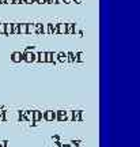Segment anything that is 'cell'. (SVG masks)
<instances>
[{
    "mask_svg": "<svg viewBox=\"0 0 140 147\" xmlns=\"http://www.w3.org/2000/svg\"><path fill=\"white\" fill-rule=\"evenodd\" d=\"M22 55H23V60L27 61V63H33V61L35 60V57H37V55L33 53L32 51H30V49H26V51L23 52Z\"/></svg>",
    "mask_w": 140,
    "mask_h": 147,
    "instance_id": "1",
    "label": "cell"
},
{
    "mask_svg": "<svg viewBox=\"0 0 140 147\" xmlns=\"http://www.w3.org/2000/svg\"><path fill=\"white\" fill-rule=\"evenodd\" d=\"M44 119L46 121H53V120H56V112H53V110H46L44 113Z\"/></svg>",
    "mask_w": 140,
    "mask_h": 147,
    "instance_id": "2",
    "label": "cell"
},
{
    "mask_svg": "<svg viewBox=\"0 0 140 147\" xmlns=\"http://www.w3.org/2000/svg\"><path fill=\"white\" fill-rule=\"evenodd\" d=\"M11 60H12L14 63H20V61L23 60V55H22L20 52H14V53L11 55Z\"/></svg>",
    "mask_w": 140,
    "mask_h": 147,
    "instance_id": "3",
    "label": "cell"
},
{
    "mask_svg": "<svg viewBox=\"0 0 140 147\" xmlns=\"http://www.w3.org/2000/svg\"><path fill=\"white\" fill-rule=\"evenodd\" d=\"M44 117V113L41 110H33V121L34 122H38L40 120H42Z\"/></svg>",
    "mask_w": 140,
    "mask_h": 147,
    "instance_id": "4",
    "label": "cell"
},
{
    "mask_svg": "<svg viewBox=\"0 0 140 147\" xmlns=\"http://www.w3.org/2000/svg\"><path fill=\"white\" fill-rule=\"evenodd\" d=\"M57 34H67V23H57Z\"/></svg>",
    "mask_w": 140,
    "mask_h": 147,
    "instance_id": "5",
    "label": "cell"
},
{
    "mask_svg": "<svg viewBox=\"0 0 140 147\" xmlns=\"http://www.w3.org/2000/svg\"><path fill=\"white\" fill-rule=\"evenodd\" d=\"M82 110H72V121H82Z\"/></svg>",
    "mask_w": 140,
    "mask_h": 147,
    "instance_id": "6",
    "label": "cell"
},
{
    "mask_svg": "<svg viewBox=\"0 0 140 147\" xmlns=\"http://www.w3.org/2000/svg\"><path fill=\"white\" fill-rule=\"evenodd\" d=\"M48 33L49 34H57V23H48Z\"/></svg>",
    "mask_w": 140,
    "mask_h": 147,
    "instance_id": "7",
    "label": "cell"
},
{
    "mask_svg": "<svg viewBox=\"0 0 140 147\" xmlns=\"http://www.w3.org/2000/svg\"><path fill=\"white\" fill-rule=\"evenodd\" d=\"M56 57H57V61L60 63H63V61H67V53H63V52H60V53H56Z\"/></svg>",
    "mask_w": 140,
    "mask_h": 147,
    "instance_id": "8",
    "label": "cell"
},
{
    "mask_svg": "<svg viewBox=\"0 0 140 147\" xmlns=\"http://www.w3.org/2000/svg\"><path fill=\"white\" fill-rule=\"evenodd\" d=\"M19 34H27V23H19Z\"/></svg>",
    "mask_w": 140,
    "mask_h": 147,
    "instance_id": "9",
    "label": "cell"
},
{
    "mask_svg": "<svg viewBox=\"0 0 140 147\" xmlns=\"http://www.w3.org/2000/svg\"><path fill=\"white\" fill-rule=\"evenodd\" d=\"M67 61H71V63L76 61V53H74V52H68V53H67Z\"/></svg>",
    "mask_w": 140,
    "mask_h": 147,
    "instance_id": "10",
    "label": "cell"
},
{
    "mask_svg": "<svg viewBox=\"0 0 140 147\" xmlns=\"http://www.w3.org/2000/svg\"><path fill=\"white\" fill-rule=\"evenodd\" d=\"M45 63H53V53L52 52L45 53Z\"/></svg>",
    "mask_w": 140,
    "mask_h": 147,
    "instance_id": "11",
    "label": "cell"
},
{
    "mask_svg": "<svg viewBox=\"0 0 140 147\" xmlns=\"http://www.w3.org/2000/svg\"><path fill=\"white\" fill-rule=\"evenodd\" d=\"M75 33V24L74 23H67V34Z\"/></svg>",
    "mask_w": 140,
    "mask_h": 147,
    "instance_id": "12",
    "label": "cell"
},
{
    "mask_svg": "<svg viewBox=\"0 0 140 147\" xmlns=\"http://www.w3.org/2000/svg\"><path fill=\"white\" fill-rule=\"evenodd\" d=\"M6 34L7 36L12 34V23H6Z\"/></svg>",
    "mask_w": 140,
    "mask_h": 147,
    "instance_id": "13",
    "label": "cell"
},
{
    "mask_svg": "<svg viewBox=\"0 0 140 147\" xmlns=\"http://www.w3.org/2000/svg\"><path fill=\"white\" fill-rule=\"evenodd\" d=\"M35 31V24L34 23H27V34H32Z\"/></svg>",
    "mask_w": 140,
    "mask_h": 147,
    "instance_id": "14",
    "label": "cell"
},
{
    "mask_svg": "<svg viewBox=\"0 0 140 147\" xmlns=\"http://www.w3.org/2000/svg\"><path fill=\"white\" fill-rule=\"evenodd\" d=\"M45 53L46 52H40V53H37V57H38V61L40 63H45Z\"/></svg>",
    "mask_w": 140,
    "mask_h": 147,
    "instance_id": "15",
    "label": "cell"
},
{
    "mask_svg": "<svg viewBox=\"0 0 140 147\" xmlns=\"http://www.w3.org/2000/svg\"><path fill=\"white\" fill-rule=\"evenodd\" d=\"M12 34H19V23H12Z\"/></svg>",
    "mask_w": 140,
    "mask_h": 147,
    "instance_id": "16",
    "label": "cell"
},
{
    "mask_svg": "<svg viewBox=\"0 0 140 147\" xmlns=\"http://www.w3.org/2000/svg\"><path fill=\"white\" fill-rule=\"evenodd\" d=\"M35 24V33L37 34H42V23H34Z\"/></svg>",
    "mask_w": 140,
    "mask_h": 147,
    "instance_id": "17",
    "label": "cell"
},
{
    "mask_svg": "<svg viewBox=\"0 0 140 147\" xmlns=\"http://www.w3.org/2000/svg\"><path fill=\"white\" fill-rule=\"evenodd\" d=\"M76 61H84V53L83 52L76 53Z\"/></svg>",
    "mask_w": 140,
    "mask_h": 147,
    "instance_id": "18",
    "label": "cell"
},
{
    "mask_svg": "<svg viewBox=\"0 0 140 147\" xmlns=\"http://www.w3.org/2000/svg\"><path fill=\"white\" fill-rule=\"evenodd\" d=\"M0 34H6V23H0Z\"/></svg>",
    "mask_w": 140,
    "mask_h": 147,
    "instance_id": "19",
    "label": "cell"
},
{
    "mask_svg": "<svg viewBox=\"0 0 140 147\" xmlns=\"http://www.w3.org/2000/svg\"><path fill=\"white\" fill-rule=\"evenodd\" d=\"M4 120H6V112L0 110V121H4Z\"/></svg>",
    "mask_w": 140,
    "mask_h": 147,
    "instance_id": "20",
    "label": "cell"
},
{
    "mask_svg": "<svg viewBox=\"0 0 140 147\" xmlns=\"http://www.w3.org/2000/svg\"><path fill=\"white\" fill-rule=\"evenodd\" d=\"M7 144H8L7 140H0V147H7Z\"/></svg>",
    "mask_w": 140,
    "mask_h": 147,
    "instance_id": "21",
    "label": "cell"
},
{
    "mask_svg": "<svg viewBox=\"0 0 140 147\" xmlns=\"http://www.w3.org/2000/svg\"><path fill=\"white\" fill-rule=\"evenodd\" d=\"M52 147H61V143H59V142H54Z\"/></svg>",
    "mask_w": 140,
    "mask_h": 147,
    "instance_id": "22",
    "label": "cell"
},
{
    "mask_svg": "<svg viewBox=\"0 0 140 147\" xmlns=\"http://www.w3.org/2000/svg\"><path fill=\"white\" fill-rule=\"evenodd\" d=\"M45 2L46 0H35V3H38V4H45Z\"/></svg>",
    "mask_w": 140,
    "mask_h": 147,
    "instance_id": "23",
    "label": "cell"
},
{
    "mask_svg": "<svg viewBox=\"0 0 140 147\" xmlns=\"http://www.w3.org/2000/svg\"><path fill=\"white\" fill-rule=\"evenodd\" d=\"M6 4H14V0H6Z\"/></svg>",
    "mask_w": 140,
    "mask_h": 147,
    "instance_id": "24",
    "label": "cell"
},
{
    "mask_svg": "<svg viewBox=\"0 0 140 147\" xmlns=\"http://www.w3.org/2000/svg\"><path fill=\"white\" fill-rule=\"evenodd\" d=\"M22 0H14V4H20Z\"/></svg>",
    "mask_w": 140,
    "mask_h": 147,
    "instance_id": "25",
    "label": "cell"
},
{
    "mask_svg": "<svg viewBox=\"0 0 140 147\" xmlns=\"http://www.w3.org/2000/svg\"><path fill=\"white\" fill-rule=\"evenodd\" d=\"M61 3H63V0H57L56 2V4H61Z\"/></svg>",
    "mask_w": 140,
    "mask_h": 147,
    "instance_id": "26",
    "label": "cell"
}]
</instances>
